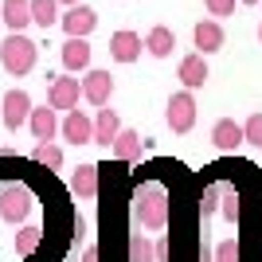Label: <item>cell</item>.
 I'll list each match as a JSON object with an SVG mask.
<instances>
[{"label":"cell","mask_w":262,"mask_h":262,"mask_svg":"<svg viewBox=\"0 0 262 262\" xmlns=\"http://www.w3.org/2000/svg\"><path fill=\"white\" fill-rule=\"evenodd\" d=\"M63 137L71 145H90L94 141V118H86L82 110H71L63 118Z\"/></svg>","instance_id":"4fadbf2b"},{"label":"cell","mask_w":262,"mask_h":262,"mask_svg":"<svg viewBox=\"0 0 262 262\" xmlns=\"http://www.w3.org/2000/svg\"><path fill=\"white\" fill-rule=\"evenodd\" d=\"M110 94H114V75H110V71H86V75H82V98L94 110L106 106Z\"/></svg>","instance_id":"ba28073f"},{"label":"cell","mask_w":262,"mask_h":262,"mask_svg":"<svg viewBox=\"0 0 262 262\" xmlns=\"http://www.w3.org/2000/svg\"><path fill=\"white\" fill-rule=\"evenodd\" d=\"M192 35H196V47L204 55L223 51V43H227V35H223V24H219V20H200L196 28H192Z\"/></svg>","instance_id":"2e32d148"},{"label":"cell","mask_w":262,"mask_h":262,"mask_svg":"<svg viewBox=\"0 0 262 262\" xmlns=\"http://www.w3.org/2000/svg\"><path fill=\"white\" fill-rule=\"evenodd\" d=\"M129 262H157V243H149L145 235L129 239Z\"/></svg>","instance_id":"603a6c76"},{"label":"cell","mask_w":262,"mask_h":262,"mask_svg":"<svg viewBox=\"0 0 262 262\" xmlns=\"http://www.w3.org/2000/svg\"><path fill=\"white\" fill-rule=\"evenodd\" d=\"M102 180H106L102 164H78L75 172H71V196H78V200L98 196V192H102Z\"/></svg>","instance_id":"52a82bcc"},{"label":"cell","mask_w":262,"mask_h":262,"mask_svg":"<svg viewBox=\"0 0 262 262\" xmlns=\"http://www.w3.org/2000/svg\"><path fill=\"white\" fill-rule=\"evenodd\" d=\"M94 28H98V12H94V8H86V4L67 8V16H63V32L67 35H82V39H86Z\"/></svg>","instance_id":"7c38bea8"},{"label":"cell","mask_w":262,"mask_h":262,"mask_svg":"<svg viewBox=\"0 0 262 262\" xmlns=\"http://www.w3.org/2000/svg\"><path fill=\"white\" fill-rule=\"evenodd\" d=\"M0 118H4V129H20L24 121L32 118V98H28V90H8L4 102H0Z\"/></svg>","instance_id":"8992f818"},{"label":"cell","mask_w":262,"mask_h":262,"mask_svg":"<svg viewBox=\"0 0 262 262\" xmlns=\"http://www.w3.org/2000/svg\"><path fill=\"white\" fill-rule=\"evenodd\" d=\"M258 39H262V24H258Z\"/></svg>","instance_id":"f546056e"},{"label":"cell","mask_w":262,"mask_h":262,"mask_svg":"<svg viewBox=\"0 0 262 262\" xmlns=\"http://www.w3.org/2000/svg\"><path fill=\"white\" fill-rule=\"evenodd\" d=\"M35 204H39V188H32L28 180H4L0 184V223L24 227L32 219Z\"/></svg>","instance_id":"7a4b0ae2"},{"label":"cell","mask_w":262,"mask_h":262,"mask_svg":"<svg viewBox=\"0 0 262 262\" xmlns=\"http://www.w3.org/2000/svg\"><path fill=\"white\" fill-rule=\"evenodd\" d=\"M28 125H32L35 141H55V133L63 129V121H59V110H55V106H35L32 118H28Z\"/></svg>","instance_id":"9c48e42d"},{"label":"cell","mask_w":262,"mask_h":262,"mask_svg":"<svg viewBox=\"0 0 262 262\" xmlns=\"http://www.w3.org/2000/svg\"><path fill=\"white\" fill-rule=\"evenodd\" d=\"M243 4H262V0H243Z\"/></svg>","instance_id":"f1b7e54d"},{"label":"cell","mask_w":262,"mask_h":262,"mask_svg":"<svg viewBox=\"0 0 262 262\" xmlns=\"http://www.w3.org/2000/svg\"><path fill=\"white\" fill-rule=\"evenodd\" d=\"M0 20L8 24L12 32H24L32 24V0H4L0 4Z\"/></svg>","instance_id":"e0dca14e"},{"label":"cell","mask_w":262,"mask_h":262,"mask_svg":"<svg viewBox=\"0 0 262 262\" xmlns=\"http://www.w3.org/2000/svg\"><path fill=\"white\" fill-rule=\"evenodd\" d=\"M59 4H67V8H75V4H78V0H59Z\"/></svg>","instance_id":"83f0119b"},{"label":"cell","mask_w":262,"mask_h":262,"mask_svg":"<svg viewBox=\"0 0 262 262\" xmlns=\"http://www.w3.org/2000/svg\"><path fill=\"white\" fill-rule=\"evenodd\" d=\"M118 133H121V118H118V110H98V118H94V141L98 145H114L118 141Z\"/></svg>","instance_id":"ac0fdd59"},{"label":"cell","mask_w":262,"mask_h":262,"mask_svg":"<svg viewBox=\"0 0 262 262\" xmlns=\"http://www.w3.org/2000/svg\"><path fill=\"white\" fill-rule=\"evenodd\" d=\"M0 63H4V71H8V75L24 78V75H32L35 63H39V47H35L24 32H12L8 39L0 43Z\"/></svg>","instance_id":"3957f363"},{"label":"cell","mask_w":262,"mask_h":262,"mask_svg":"<svg viewBox=\"0 0 262 262\" xmlns=\"http://www.w3.org/2000/svg\"><path fill=\"white\" fill-rule=\"evenodd\" d=\"M141 149H145V141H141V133H133V129H121L118 141H114V157H118L121 164L137 161V157H141Z\"/></svg>","instance_id":"d6986e66"},{"label":"cell","mask_w":262,"mask_h":262,"mask_svg":"<svg viewBox=\"0 0 262 262\" xmlns=\"http://www.w3.org/2000/svg\"><path fill=\"white\" fill-rule=\"evenodd\" d=\"M32 20L39 28H55L59 24V0H32Z\"/></svg>","instance_id":"44dd1931"},{"label":"cell","mask_w":262,"mask_h":262,"mask_svg":"<svg viewBox=\"0 0 262 262\" xmlns=\"http://www.w3.org/2000/svg\"><path fill=\"white\" fill-rule=\"evenodd\" d=\"M133 211H137V223L145 231H168L172 227V196L161 180L153 184H141L133 192Z\"/></svg>","instance_id":"6da1fadb"},{"label":"cell","mask_w":262,"mask_h":262,"mask_svg":"<svg viewBox=\"0 0 262 262\" xmlns=\"http://www.w3.org/2000/svg\"><path fill=\"white\" fill-rule=\"evenodd\" d=\"M82 262H106V251H102V247H90V251L82 254Z\"/></svg>","instance_id":"4316f807"},{"label":"cell","mask_w":262,"mask_h":262,"mask_svg":"<svg viewBox=\"0 0 262 262\" xmlns=\"http://www.w3.org/2000/svg\"><path fill=\"white\" fill-rule=\"evenodd\" d=\"M243 129H247V145H262V114H251L243 121Z\"/></svg>","instance_id":"d4e9b609"},{"label":"cell","mask_w":262,"mask_h":262,"mask_svg":"<svg viewBox=\"0 0 262 262\" xmlns=\"http://www.w3.org/2000/svg\"><path fill=\"white\" fill-rule=\"evenodd\" d=\"M215 262H243V243L235 239V235H227V239L215 247Z\"/></svg>","instance_id":"cb8c5ba5"},{"label":"cell","mask_w":262,"mask_h":262,"mask_svg":"<svg viewBox=\"0 0 262 262\" xmlns=\"http://www.w3.org/2000/svg\"><path fill=\"white\" fill-rule=\"evenodd\" d=\"M204 4H208V12H211V16H231L239 0H204Z\"/></svg>","instance_id":"484cf974"},{"label":"cell","mask_w":262,"mask_h":262,"mask_svg":"<svg viewBox=\"0 0 262 262\" xmlns=\"http://www.w3.org/2000/svg\"><path fill=\"white\" fill-rule=\"evenodd\" d=\"M164 121H168L172 133H192V125H196V98H192V90H176L168 98Z\"/></svg>","instance_id":"277c9868"},{"label":"cell","mask_w":262,"mask_h":262,"mask_svg":"<svg viewBox=\"0 0 262 262\" xmlns=\"http://www.w3.org/2000/svg\"><path fill=\"white\" fill-rule=\"evenodd\" d=\"M59 59H63L67 71H90V43L82 39V35H67Z\"/></svg>","instance_id":"9a60e30c"},{"label":"cell","mask_w":262,"mask_h":262,"mask_svg":"<svg viewBox=\"0 0 262 262\" xmlns=\"http://www.w3.org/2000/svg\"><path fill=\"white\" fill-rule=\"evenodd\" d=\"M145 51V39L137 32H114L110 35V55L118 59V63H137Z\"/></svg>","instance_id":"30bf717a"},{"label":"cell","mask_w":262,"mask_h":262,"mask_svg":"<svg viewBox=\"0 0 262 262\" xmlns=\"http://www.w3.org/2000/svg\"><path fill=\"white\" fill-rule=\"evenodd\" d=\"M172 47H176V35L168 32V28H153V32L145 35V51L157 55V59H168V55H172Z\"/></svg>","instance_id":"ffe728a7"},{"label":"cell","mask_w":262,"mask_h":262,"mask_svg":"<svg viewBox=\"0 0 262 262\" xmlns=\"http://www.w3.org/2000/svg\"><path fill=\"white\" fill-rule=\"evenodd\" d=\"M211 145H215V149H223V153H231V149L247 145V129H243L239 121H231V118H219L215 129H211Z\"/></svg>","instance_id":"5bb4252c"},{"label":"cell","mask_w":262,"mask_h":262,"mask_svg":"<svg viewBox=\"0 0 262 262\" xmlns=\"http://www.w3.org/2000/svg\"><path fill=\"white\" fill-rule=\"evenodd\" d=\"M78 98H82V78H71V71L59 75V78H51V86H47V106L71 114V110L78 106Z\"/></svg>","instance_id":"5b68a950"},{"label":"cell","mask_w":262,"mask_h":262,"mask_svg":"<svg viewBox=\"0 0 262 262\" xmlns=\"http://www.w3.org/2000/svg\"><path fill=\"white\" fill-rule=\"evenodd\" d=\"M35 164H43V168H51V172H59L63 168V149L55 141H39L35 145Z\"/></svg>","instance_id":"7402d4cb"},{"label":"cell","mask_w":262,"mask_h":262,"mask_svg":"<svg viewBox=\"0 0 262 262\" xmlns=\"http://www.w3.org/2000/svg\"><path fill=\"white\" fill-rule=\"evenodd\" d=\"M176 78L184 82V90H200V86H204V82H208V59H204V51L184 55V59H180Z\"/></svg>","instance_id":"8fae6325"}]
</instances>
